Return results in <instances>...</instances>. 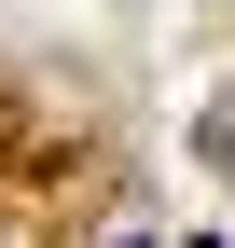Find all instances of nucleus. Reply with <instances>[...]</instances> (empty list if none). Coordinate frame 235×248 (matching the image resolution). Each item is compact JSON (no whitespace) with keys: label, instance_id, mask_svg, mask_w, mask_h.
Wrapping results in <instances>:
<instances>
[{"label":"nucleus","instance_id":"obj_1","mask_svg":"<svg viewBox=\"0 0 235 248\" xmlns=\"http://www.w3.org/2000/svg\"><path fill=\"white\" fill-rule=\"evenodd\" d=\"M194 248H221V234H194Z\"/></svg>","mask_w":235,"mask_h":248}]
</instances>
